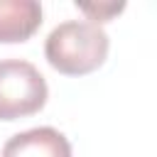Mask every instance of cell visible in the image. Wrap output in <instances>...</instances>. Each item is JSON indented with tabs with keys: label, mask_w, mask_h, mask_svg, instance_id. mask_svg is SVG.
Segmentation results:
<instances>
[{
	"label": "cell",
	"mask_w": 157,
	"mask_h": 157,
	"mask_svg": "<svg viewBox=\"0 0 157 157\" xmlns=\"http://www.w3.org/2000/svg\"><path fill=\"white\" fill-rule=\"evenodd\" d=\"M108 47V34L98 25L86 20H69L49 32L44 56L59 74L83 76L105 61Z\"/></svg>",
	"instance_id": "6da1fadb"
},
{
	"label": "cell",
	"mask_w": 157,
	"mask_h": 157,
	"mask_svg": "<svg viewBox=\"0 0 157 157\" xmlns=\"http://www.w3.org/2000/svg\"><path fill=\"white\" fill-rule=\"evenodd\" d=\"M42 25L37 0H0V42H25Z\"/></svg>",
	"instance_id": "277c9868"
},
{
	"label": "cell",
	"mask_w": 157,
	"mask_h": 157,
	"mask_svg": "<svg viewBox=\"0 0 157 157\" xmlns=\"http://www.w3.org/2000/svg\"><path fill=\"white\" fill-rule=\"evenodd\" d=\"M47 81L25 59H0V120H17L42 110Z\"/></svg>",
	"instance_id": "7a4b0ae2"
},
{
	"label": "cell",
	"mask_w": 157,
	"mask_h": 157,
	"mask_svg": "<svg viewBox=\"0 0 157 157\" xmlns=\"http://www.w3.org/2000/svg\"><path fill=\"white\" fill-rule=\"evenodd\" d=\"M123 7H125L123 2H118V5H81V10L88 12V15L96 20L93 25H98V22H108V20H110L115 12H120Z\"/></svg>",
	"instance_id": "5b68a950"
},
{
	"label": "cell",
	"mask_w": 157,
	"mask_h": 157,
	"mask_svg": "<svg viewBox=\"0 0 157 157\" xmlns=\"http://www.w3.org/2000/svg\"><path fill=\"white\" fill-rule=\"evenodd\" d=\"M0 157H71V145L54 128H32L12 135Z\"/></svg>",
	"instance_id": "3957f363"
}]
</instances>
